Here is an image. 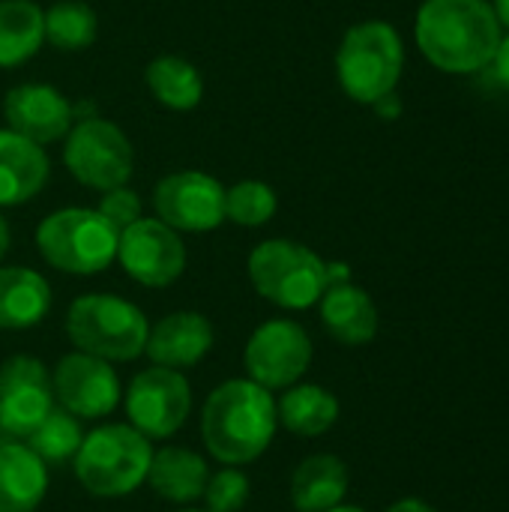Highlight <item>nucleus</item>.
<instances>
[{"mask_svg":"<svg viewBox=\"0 0 509 512\" xmlns=\"http://www.w3.org/2000/svg\"><path fill=\"white\" fill-rule=\"evenodd\" d=\"M348 492V468L342 459L318 453L297 465L291 477V504L297 512H327Z\"/></svg>","mask_w":509,"mask_h":512,"instance_id":"21","label":"nucleus"},{"mask_svg":"<svg viewBox=\"0 0 509 512\" xmlns=\"http://www.w3.org/2000/svg\"><path fill=\"white\" fill-rule=\"evenodd\" d=\"M51 309L48 282L27 267L0 270V330L36 327Z\"/></svg>","mask_w":509,"mask_h":512,"instance_id":"20","label":"nucleus"},{"mask_svg":"<svg viewBox=\"0 0 509 512\" xmlns=\"http://www.w3.org/2000/svg\"><path fill=\"white\" fill-rule=\"evenodd\" d=\"M6 249H9V225H6L3 216H0V258L6 255Z\"/></svg>","mask_w":509,"mask_h":512,"instance_id":"34","label":"nucleus"},{"mask_svg":"<svg viewBox=\"0 0 509 512\" xmlns=\"http://www.w3.org/2000/svg\"><path fill=\"white\" fill-rule=\"evenodd\" d=\"M243 360L249 381L261 384L264 390H285L309 369L312 339L294 321H267L252 333Z\"/></svg>","mask_w":509,"mask_h":512,"instance_id":"10","label":"nucleus"},{"mask_svg":"<svg viewBox=\"0 0 509 512\" xmlns=\"http://www.w3.org/2000/svg\"><path fill=\"white\" fill-rule=\"evenodd\" d=\"M99 30L96 12L81 0H60L45 12V39L60 51H81L93 45Z\"/></svg>","mask_w":509,"mask_h":512,"instance_id":"26","label":"nucleus"},{"mask_svg":"<svg viewBox=\"0 0 509 512\" xmlns=\"http://www.w3.org/2000/svg\"><path fill=\"white\" fill-rule=\"evenodd\" d=\"M54 411V387L48 369L27 354L0 366V429L12 438H30Z\"/></svg>","mask_w":509,"mask_h":512,"instance_id":"12","label":"nucleus"},{"mask_svg":"<svg viewBox=\"0 0 509 512\" xmlns=\"http://www.w3.org/2000/svg\"><path fill=\"white\" fill-rule=\"evenodd\" d=\"M63 162L78 183L105 192L132 177V144L111 120L87 117L66 132Z\"/></svg>","mask_w":509,"mask_h":512,"instance_id":"8","label":"nucleus"},{"mask_svg":"<svg viewBox=\"0 0 509 512\" xmlns=\"http://www.w3.org/2000/svg\"><path fill=\"white\" fill-rule=\"evenodd\" d=\"M495 15H498V21H501V27H507L509 30V0H495Z\"/></svg>","mask_w":509,"mask_h":512,"instance_id":"33","label":"nucleus"},{"mask_svg":"<svg viewBox=\"0 0 509 512\" xmlns=\"http://www.w3.org/2000/svg\"><path fill=\"white\" fill-rule=\"evenodd\" d=\"M207 501V512H237L249 501V480L246 474L228 468L207 480V489L201 495Z\"/></svg>","mask_w":509,"mask_h":512,"instance_id":"29","label":"nucleus"},{"mask_svg":"<svg viewBox=\"0 0 509 512\" xmlns=\"http://www.w3.org/2000/svg\"><path fill=\"white\" fill-rule=\"evenodd\" d=\"M120 231L99 213L87 207H66L42 219L36 228V246L42 258L75 276H90L105 270L117 258Z\"/></svg>","mask_w":509,"mask_h":512,"instance_id":"6","label":"nucleus"},{"mask_svg":"<svg viewBox=\"0 0 509 512\" xmlns=\"http://www.w3.org/2000/svg\"><path fill=\"white\" fill-rule=\"evenodd\" d=\"M54 399L72 417H108L120 402V381L108 360L93 354H66L51 375Z\"/></svg>","mask_w":509,"mask_h":512,"instance_id":"14","label":"nucleus"},{"mask_svg":"<svg viewBox=\"0 0 509 512\" xmlns=\"http://www.w3.org/2000/svg\"><path fill=\"white\" fill-rule=\"evenodd\" d=\"M276 417L288 432L303 435V438H315V435H324L336 426L339 399L318 384H300L282 396V402L276 405Z\"/></svg>","mask_w":509,"mask_h":512,"instance_id":"23","label":"nucleus"},{"mask_svg":"<svg viewBox=\"0 0 509 512\" xmlns=\"http://www.w3.org/2000/svg\"><path fill=\"white\" fill-rule=\"evenodd\" d=\"M327 512H366V510H360V507H345V504H336L333 510H327Z\"/></svg>","mask_w":509,"mask_h":512,"instance_id":"35","label":"nucleus"},{"mask_svg":"<svg viewBox=\"0 0 509 512\" xmlns=\"http://www.w3.org/2000/svg\"><path fill=\"white\" fill-rule=\"evenodd\" d=\"M99 213H102L117 231H123V228H129L132 222L141 219V198H138L132 189H126V186L105 189V195H102V201H99Z\"/></svg>","mask_w":509,"mask_h":512,"instance_id":"30","label":"nucleus"},{"mask_svg":"<svg viewBox=\"0 0 509 512\" xmlns=\"http://www.w3.org/2000/svg\"><path fill=\"white\" fill-rule=\"evenodd\" d=\"M501 39V21L486 0H426L417 12L420 51L453 75L486 69Z\"/></svg>","mask_w":509,"mask_h":512,"instance_id":"1","label":"nucleus"},{"mask_svg":"<svg viewBox=\"0 0 509 512\" xmlns=\"http://www.w3.org/2000/svg\"><path fill=\"white\" fill-rule=\"evenodd\" d=\"M213 348V327L198 312H174L162 318L150 333L144 354L165 369H186L207 357Z\"/></svg>","mask_w":509,"mask_h":512,"instance_id":"16","label":"nucleus"},{"mask_svg":"<svg viewBox=\"0 0 509 512\" xmlns=\"http://www.w3.org/2000/svg\"><path fill=\"white\" fill-rule=\"evenodd\" d=\"M249 279L282 309H309L330 288V264L294 240H267L249 255Z\"/></svg>","mask_w":509,"mask_h":512,"instance_id":"7","label":"nucleus"},{"mask_svg":"<svg viewBox=\"0 0 509 512\" xmlns=\"http://www.w3.org/2000/svg\"><path fill=\"white\" fill-rule=\"evenodd\" d=\"M150 462V438L132 426L111 423L81 441L75 453V477L96 498H123L147 480Z\"/></svg>","mask_w":509,"mask_h":512,"instance_id":"3","label":"nucleus"},{"mask_svg":"<svg viewBox=\"0 0 509 512\" xmlns=\"http://www.w3.org/2000/svg\"><path fill=\"white\" fill-rule=\"evenodd\" d=\"M495 75H498V81L504 84L509 90V36L507 39H501V45H498V51H495Z\"/></svg>","mask_w":509,"mask_h":512,"instance_id":"31","label":"nucleus"},{"mask_svg":"<svg viewBox=\"0 0 509 512\" xmlns=\"http://www.w3.org/2000/svg\"><path fill=\"white\" fill-rule=\"evenodd\" d=\"M387 512H435L426 501H417V498H405V501H396Z\"/></svg>","mask_w":509,"mask_h":512,"instance_id":"32","label":"nucleus"},{"mask_svg":"<svg viewBox=\"0 0 509 512\" xmlns=\"http://www.w3.org/2000/svg\"><path fill=\"white\" fill-rule=\"evenodd\" d=\"M279 426L270 390L255 381H225L216 387L201 414V435L222 465H249L273 441Z\"/></svg>","mask_w":509,"mask_h":512,"instance_id":"2","label":"nucleus"},{"mask_svg":"<svg viewBox=\"0 0 509 512\" xmlns=\"http://www.w3.org/2000/svg\"><path fill=\"white\" fill-rule=\"evenodd\" d=\"M45 42V12L33 0H0V66L30 60Z\"/></svg>","mask_w":509,"mask_h":512,"instance_id":"24","label":"nucleus"},{"mask_svg":"<svg viewBox=\"0 0 509 512\" xmlns=\"http://www.w3.org/2000/svg\"><path fill=\"white\" fill-rule=\"evenodd\" d=\"M180 512H201V510H180Z\"/></svg>","mask_w":509,"mask_h":512,"instance_id":"36","label":"nucleus"},{"mask_svg":"<svg viewBox=\"0 0 509 512\" xmlns=\"http://www.w3.org/2000/svg\"><path fill=\"white\" fill-rule=\"evenodd\" d=\"M153 207L174 231H213L225 219V189L210 174L180 171L156 186Z\"/></svg>","mask_w":509,"mask_h":512,"instance_id":"13","label":"nucleus"},{"mask_svg":"<svg viewBox=\"0 0 509 512\" xmlns=\"http://www.w3.org/2000/svg\"><path fill=\"white\" fill-rule=\"evenodd\" d=\"M144 78L156 102H162L171 111H189L201 102L204 93L201 72L183 57H156L147 66Z\"/></svg>","mask_w":509,"mask_h":512,"instance_id":"25","label":"nucleus"},{"mask_svg":"<svg viewBox=\"0 0 509 512\" xmlns=\"http://www.w3.org/2000/svg\"><path fill=\"white\" fill-rule=\"evenodd\" d=\"M84 441V432L78 426V420L63 411V408H54L39 426L36 432L27 438V447L48 465H57V462H66V459H75L78 447Z\"/></svg>","mask_w":509,"mask_h":512,"instance_id":"27","label":"nucleus"},{"mask_svg":"<svg viewBox=\"0 0 509 512\" xmlns=\"http://www.w3.org/2000/svg\"><path fill=\"white\" fill-rule=\"evenodd\" d=\"M45 489V462L24 444H0V512H36Z\"/></svg>","mask_w":509,"mask_h":512,"instance_id":"19","label":"nucleus"},{"mask_svg":"<svg viewBox=\"0 0 509 512\" xmlns=\"http://www.w3.org/2000/svg\"><path fill=\"white\" fill-rule=\"evenodd\" d=\"M405 48L399 33L387 21L354 24L336 54V75L342 90L363 105H375L390 96L402 78Z\"/></svg>","mask_w":509,"mask_h":512,"instance_id":"4","label":"nucleus"},{"mask_svg":"<svg viewBox=\"0 0 509 512\" xmlns=\"http://www.w3.org/2000/svg\"><path fill=\"white\" fill-rule=\"evenodd\" d=\"M210 480L207 462L183 447H165L159 453H153L150 471H147V483L150 489L171 504H189L195 498L204 495Z\"/></svg>","mask_w":509,"mask_h":512,"instance_id":"22","label":"nucleus"},{"mask_svg":"<svg viewBox=\"0 0 509 512\" xmlns=\"http://www.w3.org/2000/svg\"><path fill=\"white\" fill-rule=\"evenodd\" d=\"M321 303V321L327 333L342 342V345H366L378 333V309L372 297L351 285V282H336L324 291Z\"/></svg>","mask_w":509,"mask_h":512,"instance_id":"18","label":"nucleus"},{"mask_svg":"<svg viewBox=\"0 0 509 512\" xmlns=\"http://www.w3.org/2000/svg\"><path fill=\"white\" fill-rule=\"evenodd\" d=\"M3 114L12 132L30 138L33 144H48L72 129V105L45 84L12 87L3 99Z\"/></svg>","mask_w":509,"mask_h":512,"instance_id":"15","label":"nucleus"},{"mask_svg":"<svg viewBox=\"0 0 509 512\" xmlns=\"http://www.w3.org/2000/svg\"><path fill=\"white\" fill-rule=\"evenodd\" d=\"M147 318L138 306L114 294H84L66 312V336L99 360H135L147 345Z\"/></svg>","mask_w":509,"mask_h":512,"instance_id":"5","label":"nucleus"},{"mask_svg":"<svg viewBox=\"0 0 509 512\" xmlns=\"http://www.w3.org/2000/svg\"><path fill=\"white\" fill-rule=\"evenodd\" d=\"M192 411V393L186 378L177 369L153 366L129 384L126 393V414L129 426L138 429L144 438H171L183 429Z\"/></svg>","mask_w":509,"mask_h":512,"instance_id":"9","label":"nucleus"},{"mask_svg":"<svg viewBox=\"0 0 509 512\" xmlns=\"http://www.w3.org/2000/svg\"><path fill=\"white\" fill-rule=\"evenodd\" d=\"M276 213V192L267 183L243 180L231 189H225V219L237 225H264Z\"/></svg>","mask_w":509,"mask_h":512,"instance_id":"28","label":"nucleus"},{"mask_svg":"<svg viewBox=\"0 0 509 512\" xmlns=\"http://www.w3.org/2000/svg\"><path fill=\"white\" fill-rule=\"evenodd\" d=\"M48 180V156L42 144L0 129V207H15L42 192Z\"/></svg>","mask_w":509,"mask_h":512,"instance_id":"17","label":"nucleus"},{"mask_svg":"<svg viewBox=\"0 0 509 512\" xmlns=\"http://www.w3.org/2000/svg\"><path fill=\"white\" fill-rule=\"evenodd\" d=\"M117 258L123 270L147 288H165L177 282L186 267L183 240L162 219H138L123 228Z\"/></svg>","mask_w":509,"mask_h":512,"instance_id":"11","label":"nucleus"}]
</instances>
